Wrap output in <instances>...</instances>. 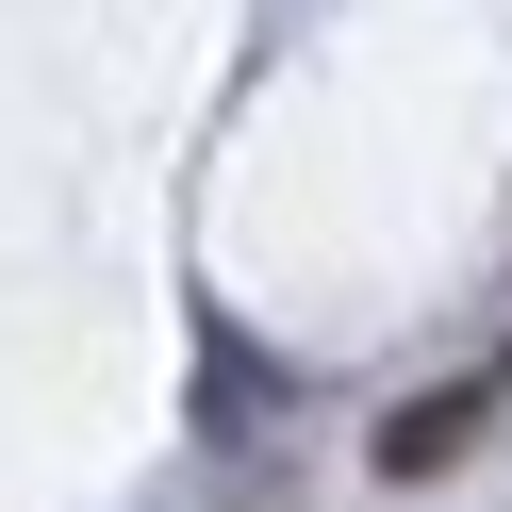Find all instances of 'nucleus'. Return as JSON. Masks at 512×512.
<instances>
[{
    "label": "nucleus",
    "mask_w": 512,
    "mask_h": 512,
    "mask_svg": "<svg viewBox=\"0 0 512 512\" xmlns=\"http://www.w3.org/2000/svg\"><path fill=\"white\" fill-rule=\"evenodd\" d=\"M512 413V364H463V380H430L413 413H380V479H446L479 430Z\"/></svg>",
    "instance_id": "obj_1"
}]
</instances>
